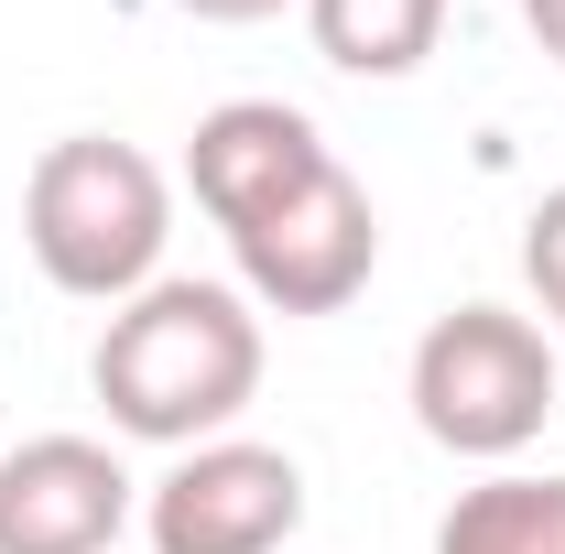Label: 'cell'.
Here are the masks:
<instances>
[{
	"instance_id": "6da1fadb",
	"label": "cell",
	"mask_w": 565,
	"mask_h": 554,
	"mask_svg": "<svg viewBox=\"0 0 565 554\" xmlns=\"http://www.w3.org/2000/svg\"><path fill=\"white\" fill-rule=\"evenodd\" d=\"M98 403L141 446H207L262 392V316L228 283H141L98 338Z\"/></svg>"
},
{
	"instance_id": "7a4b0ae2",
	"label": "cell",
	"mask_w": 565,
	"mask_h": 554,
	"mask_svg": "<svg viewBox=\"0 0 565 554\" xmlns=\"http://www.w3.org/2000/svg\"><path fill=\"white\" fill-rule=\"evenodd\" d=\"M22 239L55 294H87V305H131L163 239H174V185L163 163L131 152L109 131H76V141H44L33 185H22Z\"/></svg>"
},
{
	"instance_id": "3957f363",
	"label": "cell",
	"mask_w": 565,
	"mask_h": 554,
	"mask_svg": "<svg viewBox=\"0 0 565 554\" xmlns=\"http://www.w3.org/2000/svg\"><path fill=\"white\" fill-rule=\"evenodd\" d=\"M555 414V348L511 305H457L414 348V424L446 457H522Z\"/></svg>"
},
{
	"instance_id": "277c9868",
	"label": "cell",
	"mask_w": 565,
	"mask_h": 554,
	"mask_svg": "<svg viewBox=\"0 0 565 554\" xmlns=\"http://www.w3.org/2000/svg\"><path fill=\"white\" fill-rule=\"evenodd\" d=\"M152 554H282L305 522V468L250 435H207L152 479Z\"/></svg>"
},
{
	"instance_id": "5b68a950",
	"label": "cell",
	"mask_w": 565,
	"mask_h": 554,
	"mask_svg": "<svg viewBox=\"0 0 565 554\" xmlns=\"http://www.w3.org/2000/svg\"><path fill=\"white\" fill-rule=\"evenodd\" d=\"M228 251H239L250 305H273V316H338L359 283H370V262H381V217L359 196V174L327 163L305 196H282L273 217H250Z\"/></svg>"
},
{
	"instance_id": "8992f818",
	"label": "cell",
	"mask_w": 565,
	"mask_h": 554,
	"mask_svg": "<svg viewBox=\"0 0 565 554\" xmlns=\"http://www.w3.org/2000/svg\"><path fill=\"white\" fill-rule=\"evenodd\" d=\"M131 522V468L98 435H33L0 457V554H109Z\"/></svg>"
},
{
	"instance_id": "52a82bcc",
	"label": "cell",
	"mask_w": 565,
	"mask_h": 554,
	"mask_svg": "<svg viewBox=\"0 0 565 554\" xmlns=\"http://www.w3.org/2000/svg\"><path fill=\"white\" fill-rule=\"evenodd\" d=\"M327 163H338V152L316 141L305 109H282V98H228V109H207L196 141H185V185H196V207H207L228 239H239L250 217H273L282 196H305Z\"/></svg>"
},
{
	"instance_id": "ba28073f",
	"label": "cell",
	"mask_w": 565,
	"mask_h": 554,
	"mask_svg": "<svg viewBox=\"0 0 565 554\" xmlns=\"http://www.w3.org/2000/svg\"><path fill=\"white\" fill-rule=\"evenodd\" d=\"M316 55L349 76H414L446 33V0H305Z\"/></svg>"
},
{
	"instance_id": "9c48e42d",
	"label": "cell",
	"mask_w": 565,
	"mask_h": 554,
	"mask_svg": "<svg viewBox=\"0 0 565 554\" xmlns=\"http://www.w3.org/2000/svg\"><path fill=\"white\" fill-rule=\"evenodd\" d=\"M435 554H565V479H479L435 522Z\"/></svg>"
},
{
	"instance_id": "30bf717a",
	"label": "cell",
	"mask_w": 565,
	"mask_h": 554,
	"mask_svg": "<svg viewBox=\"0 0 565 554\" xmlns=\"http://www.w3.org/2000/svg\"><path fill=\"white\" fill-rule=\"evenodd\" d=\"M522 273H533V294H544V327L565 338V185L533 207V228H522Z\"/></svg>"
},
{
	"instance_id": "8fae6325",
	"label": "cell",
	"mask_w": 565,
	"mask_h": 554,
	"mask_svg": "<svg viewBox=\"0 0 565 554\" xmlns=\"http://www.w3.org/2000/svg\"><path fill=\"white\" fill-rule=\"evenodd\" d=\"M174 11H196V22H273L282 0H174Z\"/></svg>"
},
{
	"instance_id": "7c38bea8",
	"label": "cell",
	"mask_w": 565,
	"mask_h": 554,
	"mask_svg": "<svg viewBox=\"0 0 565 554\" xmlns=\"http://www.w3.org/2000/svg\"><path fill=\"white\" fill-rule=\"evenodd\" d=\"M522 22H533V44L565 66V0H522Z\"/></svg>"
}]
</instances>
